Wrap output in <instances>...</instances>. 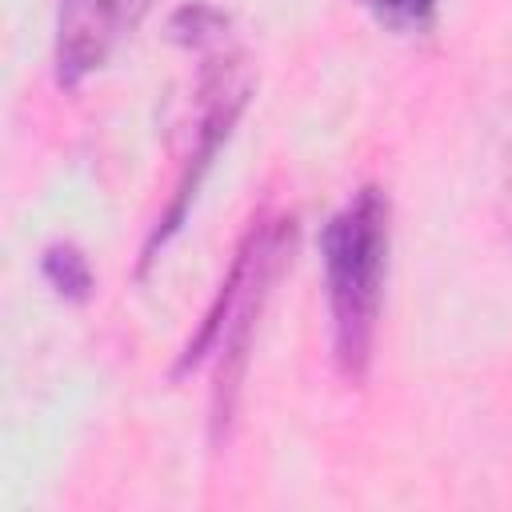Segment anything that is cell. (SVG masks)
Here are the masks:
<instances>
[{
  "instance_id": "cell-1",
  "label": "cell",
  "mask_w": 512,
  "mask_h": 512,
  "mask_svg": "<svg viewBox=\"0 0 512 512\" xmlns=\"http://www.w3.org/2000/svg\"><path fill=\"white\" fill-rule=\"evenodd\" d=\"M324 272L332 308V344L344 376L360 380L372 360L380 316V284L388 260V200L380 188H360L324 228Z\"/></svg>"
},
{
  "instance_id": "cell-2",
  "label": "cell",
  "mask_w": 512,
  "mask_h": 512,
  "mask_svg": "<svg viewBox=\"0 0 512 512\" xmlns=\"http://www.w3.org/2000/svg\"><path fill=\"white\" fill-rule=\"evenodd\" d=\"M292 244V220H276V224H252V232L244 236L228 280L220 284V296L200 328V336L188 344L184 364H192L196 356H204L212 344L220 352V368H216V396H212V420L216 432L220 424H228L232 408H236V392H240V376H244V356H248V340L256 328V316L264 308V296L284 264V248Z\"/></svg>"
},
{
  "instance_id": "cell-3",
  "label": "cell",
  "mask_w": 512,
  "mask_h": 512,
  "mask_svg": "<svg viewBox=\"0 0 512 512\" xmlns=\"http://www.w3.org/2000/svg\"><path fill=\"white\" fill-rule=\"evenodd\" d=\"M136 4L140 0H60V12H56V76H60V84L72 88L108 60V52L124 36V24L132 20Z\"/></svg>"
},
{
  "instance_id": "cell-4",
  "label": "cell",
  "mask_w": 512,
  "mask_h": 512,
  "mask_svg": "<svg viewBox=\"0 0 512 512\" xmlns=\"http://www.w3.org/2000/svg\"><path fill=\"white\" fill-rule=\"evenodd\" d=\"M44 276L52 280V288L68 300H84L92 292V272L88 260L72 248V244H52L44 252Z\"/></svg>"
},
{
  "instance_id": "cell-5",
  "label": "cell",
  "mask_w": 512,
  "mask_h": 512,
  "mask_svg": "<svg viewBox=\"0 0 512 512\" xmlns=\"http://www.w3.org/2000/svg\"><path fill=\"white\" fill-rule=\"evenodd\" d=\"M220 28H224V16H220L216 8H208V4H192V8H180V12L172 16V32H176V40H184V44H204V40H212Z\"/></svg>"
},
{
  "instance_id": "cell-6",
  "label": "cell",
  "mask_w": 512,
  "mask_h": 512,
  "mask_svg": "<svg viewBox=\"0 0 512 512\" xmlns=\"http://www.w3.org/2000/svg\"><path fill=\"white\" fill-rule=\"evenodd\" d=\"M432 4H436V0H384V8H388L392 16H404V20H424V16L432 12Z\"/></svg>"
},
{
  "instance_id": "cell-7",
  "label": "cell",
  "mask_w": 512,
  "mask_h": 512,
  "mask_svg": "<svg viewBox=\"0 0 512 512\" xmlns=\"http://www.w3.org/2000/svg\"><path fill=\"white\" fill-rule=\"evenodd\" d=\"M504 196L512 200V124L504 132ZM508 220H512V208H508ZM512 228V224H508Z\"/></svg>"
}]
</instances>
